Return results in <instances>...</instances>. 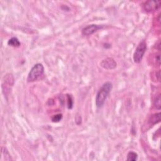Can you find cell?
Masks as SVG:
<instances>
[{
	"instance_id": "7c38bea8",
	"label": "cell",
	"mask_w": 161,
	"mask_h": 161,
	"mask_svg": "<svg viewBox=\"0 0 161 161\" xmlns=\"http://www.w3.org/2000/svg\"><path fill=\"white\" fill-rule=\"evenodd\" d=\"M67 96H68V107L69 109H71L73 106V101L70 95L68 94Z\"/></svg>"
},
{
	"instance_id": "6da1fadb",
	"label": "cell",
	"mask_w": 161,
	"mask_h": 161,
	"mask_svg": "<svg viewBox=\"0 0 161 161\" xmlns=\"http://www.w3.org/2000/svg\"><path fill=\"white\" fill-rule=\"evenodd\" d=\"M112 84L110 82H106L102 85L96 97V105L97 108H100L103 106L112 89Z\"/></svg>"
},
{
	"instance_id": "8fae6325",
	"label": "cell",
	"mask_w": 161,
	"mask_h": 161,
	"mask_svg": "<svg viewBox=\"0 0 161 161\" xmlns=\"http://www.w3.org/2000/svg\"><path fill=\"white\" fill-rule=\"evenodd\" d=\"M62 118V114H57L54 115L52 118V120L53 122H59L61 120V119Z\"/></svg>"
},
{
	"instance_id": "5b68a950",
	"label": "cell",
	"mask_w": 161,
	"mask_h": 161,
	"mask_svg": "<svg viewBox=\"0 0 161 161\" xmlns=\"http://www.w3.org/2000/svg\"><path fill=\"white\" fill-rule=\"evenodd\" d=\"M161 5L160 1H148L144 4V9L148 12L157 10Z\"/></svg>"
},
{
	"instance_id": "52a82bcc",
	"label": "cell",
	"mask_w": 161,
	"mask_h": 161,
	"mask_svg": "<svg viewBox=\"0 0 161 161\" xmlns=\"http://www.w3.org/2000/svg\"><path fill=\"white\" fill-rule=\"evenodd\" d=\"M8 44L10 46H11V47H19V46L21 45V43H20V42L19 41V40L17 38L13 37V38L10 39L8 40Z\"/></svg>"
},
{
	"instance_id": "8992f818",
	"label": "cell",
	"mask_w": 161,
	"mask_h": 161,
	"mask_svg": "<svg viewBox=\"0 0 161 161\" xmlns=\"http://www.w3.org/2000/svg\"><path fill=\"white\" fill-rule=\"evenodd\" d=\"M102 27L101 26L97 25H90L87 27H86L83 30V34L86 36H89L94 33H95L96 31H97L98 30L101 29Z\"/></svg>"
},
{
	"instance_id": "ba28073f",
	"label": "cell",
	"mask_w": 161,
	"mask_h": 161,
	"mask_svg": "<svg viewBox=\"0 0 161 161\" xmlns=\"http://www.w3.org/2000/svg\"><path fill=\"white\" fill-rule=\"evenodd\" d=\"M160 121V113H158V114H154L151 116L149 122L152 125H155L157 124V123H159Z\"/></svg>"
},
{
	"instance_id": "3957f363",
	"label": "cell",
	"mask_w": 161,
	"mask_h": 161,
	"mask_svg": "<svg viewBox=\"0 0 161 161\" xmlns=\"http://www.w3.org/2000/svg\"><path fill=\"white\" fill-rule=\"evenodd\" d=\"M147 50V43L145 41L141 42L137 46L134 54V60L135 63H140Z\"/></svg>"
},
{
	"instance_id": "9c48e42d",
	"label": "cell",
	"mask_w": 161,
	"mask_h": 161,
	"mask_svg": "<svg viewBox=\"0 0 161 161\" xmlns=\"http://www.w3.org/2000/svg\"><path fill=\"white\" fill-rule=\"evenodd\" d=\"M138 159V154L134 152H130L127 155V160L135 161Z\"/></svg>"
},
{
	"instance_id": "7a4b0ae2",
	"label": "cell",
	"mask_w": 161,
	"mask_h": 161,
	"mask_svg": "<svg viewBox=\"0 0 161 161\" xmlns=\"http://www.w3.org/2000/svg\"><path fill=\"white\" fill-rule=\"evenodd\" d=\"M44 73V68L42 64H37L30 70L28 77L27 81L28 83L34 82L39 77H40Z\"/></svg>"
},
{
	"instance_id": "277c9868",
	"label": "cell",
	"mask_w": 161,
	"mask_h": 161,
	"mask_svg": "<svg viewBox=\"0 0 161 161\" xmlns=\"http://www.w3.org/2000/svg\"><path fill=\"white\" fill-rule=\"evenodd\" d=\"M100 66L105 69L111 70V69H114L116 68L117 62L113 58L108 57V58L103 59L101 62Z\"/></svg>"
},
{
	"instance_id": "30bf717a",
	"label": "cell",
	"mask_w": 161,
	"mask_h": 161,
	"mask_svg": "<svg viewBox=\"0 0 161 161\" xmlns=\"http://www.w3.org/2000/svg\"><path fill=\"white\" fill-rule=\"evenodd\" d=\"M154 105L157 109H160L161 108V105H160V96L158 95L156 96V98H155L154 101Z\"/></svg>"
}]
</instances>
